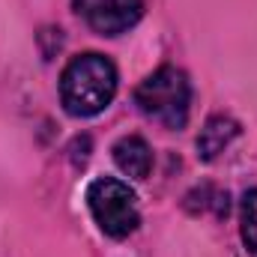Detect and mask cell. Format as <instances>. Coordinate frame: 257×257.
Segmentation results:
<instances>
[{"label":"cell","instance_id":"cell-1","mask_svg":"<svg viewBox=\"0 0 257 257\" xmlns=\"http://www.w3.org/2000/svg\"><path fill=\"white\" fill-rule=\"evenodd\" d=\"M117 66L105 54L87 51L66 63L60 75V99L72 117H96L117 96Z\"/></svg>","mask_w":257,"mask_h":257},{"label":"cell","instance_id":"cell-2","mask_svg":"<svg viewBox=\"0 0 257 257\" xmlns=\"http://www.w3.org/2000/svg\"><path fill=\"white\" fill-rule=\"evenodd\" d=\"M138 108L156 120L162 128H177L186 126L189 120V105H192V84L183 69L177 66H159L153 75H147L138 90H135Z\"/></svg>","mask_w":257,"mask_h":257},{"label":"cell","instance_id":"cell-3","mask_svg":"<svg viewBox=\"0 0 257 257\" xmlns=\"http://www.w3.org/2000/svg\"><path fill=\"white\" fill-rule=\"evenodd\" d=\"M87 206H90L96 224L102 227V233H108L114 239H126L141 224L135 192L114 177H99L87 186Z\"/></svg>","mask_w":257,"mask_h":257},{"label":"cell","instance_id":"cell-4","mask_svg":"<svg viewBox=\"0 0 257 257\" xmlns=\"http://www.w3.org/2000/svg\"><path fill=\"white\" fill-rule=\"evenodd\" d=\"M78 18L99 36H120L144 15V0H72Z\"/></svg>","mask_w":257,"mask_h":257},{"label":"cell","instance_id":"cell-5","mask_svg":"<svg viewBox=\"0 0 257 257\" xmlns=\"http://www.w3.org/2000/svg\"><path fill=\"white\" fill-rule=\"evenodd\" d=\"M236 135H239V123H236L233 117H227V114H212V117L203 123L200 135H197V156H200L203 162L218 159V156L236 141Z\"/></svg>","mask_w":257,"mask_h":257},{"label":"cell","instance_id":"cell-6","mask_svg":"<svg viewBox=\"0 0 257 257\" xmlns=\"http://www.w3.org/2000/svg\"><path fill=\"white\" fill-rule=\"evenodd\" d=\"M114 162L132 180H147L153 171V150L141 135H126L114 144Z\"/></svg>","mask_w":257,"mask_h":257},{"label":"cell","instance_id":"cell-7","mask_svg":"<svg viewBox=\"0 0 257 257\" xmlns=\"http://www.w3.org/2000/svg\"><path fill=\"white\" fill-rule=\"evenodd\" d=\"M239 233L245 248H251L257 254V189L242 197V209H239Z\"/></svg>","mask_w":257,"mask_h":257}]
</instances>
